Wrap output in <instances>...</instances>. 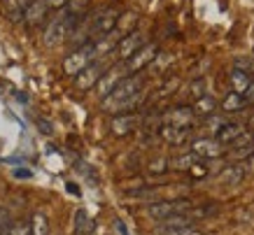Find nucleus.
<instances>
[{
  "label": "nucleus",
  "mask_w": 254,
  "mask_h": 235,
  "mask_svg": "<svg viewBox=\"0 0 254 235\" xmlns=\"http://www.w3.org/2000/svg\"><path fill=\"white\" fill-rule=\"evenodd\" d=\"M142 100V79L140 77H124L115 86V91L103 100V107L108 112L124 114L126 110H133Z\"/></svg>",
  "instance_id": "obj_1"
},
{
  "label": "nucleus",
  "mask_w": 254,
  "mask_h": 235,
  "mask_svg": "<svg viewBox=\"0 0 254 235\" xmlns=\"http://www.w3.org/2000/svg\"><path fill=\"white\" fill-rule=\"evenodd\" d=\"M96 56H98V52H96V42H89V45H84V47H77V49L70 54V56H65V61H63L65 75L77 77L79 72H84V70L91 65Z\"/></svg>",
  "instance_id": "obj_2"
},
{
  "label": "nucleus",
  "mask_w": 254,
  "mask_h": 235,
  "mask_svg": "<svg viewBox=\"0 0 254 235\" xmlns=\"http://www.w3.org/2000/svg\"><path fill=\"white\" fill-rule=\"evenodd\" d=\"M119 16L122 14H119L115 7H108V9H103V12H98L96 19L91 21V28H89V38H91V42H98V40L112 35V33L117 31Z\"/></svg>",
  "instance_id": "obj_3"
},
{
  "label": "nucleus",
  "mask_w": 254,
  "mask_h": 235,
  "mask_svg": "<svg viewBox=\"0 0 254 235\" xmlns=\"http://www.w3.org/2000/svg\"><path fill=\"white\" fill-rule=\"evenodd\" d=\"M191 210V203L187 200H159V203L147 205V217H152L156 221H166L175 214H185Z\"/></svg>",
  "instance_id": "obj_4"
},
{
  "label": "nucleus",
  "mask_w": 254,
  "mask_h": 235,
  "mask_svg": "<svg viewBox=\"0 0 254 235\" xmlns=\"http://www.w3.org/2000/svg\"><path fill=\"white\" fill-rule=\"evenodd\" d=\"M72 26H75V14H70V12H65L63 16L54 19V21L47 26V31H45V45L54 47L56 42L65 40L68 38V33L72 31Z\"/></svg>",
  "instance_id": "obj_5"
},
{
  "label": "nucleus",
  "mask_w": 254,
  "mask_h": 235,
  "mask_svg": "<svg viewBox=\"0 0 254 235\" xmlns=\"http://www.w3.org/2000/svg\"><path fill=\"white\" fill-rule=\"evenodd\" d=\"M147 45V40L142 33H131V35H124V38H119V45H117V59L119 61H131L133 56L142 49V47Z\"/></svg>",
  "instance_id": "obj_6"
},
{
  "label": "nucleus",
  "mask_w": 254,
  "mask_h": 235,
  "mask_svg": "<svg viewBox=\"0 0 254 235\" xmlns=\"http://www.w3.org/2000/svg\"><path fill=\"white\" fill-rule=\"evenodd\" d=\"M163 126H175V128H191L193 126V119H196V112L193 107L189 105H180V107H173L168 112H163Z\"/></svg>",
  "instance_id": "obj_7"
},
{
  "label": "nucleus",
  "mask_w": 254,
  "mask_h": 235,
  "mask_svg": "<svg viewBox=\"0 0 254 235\" xmlns=\"http://www.w3.org/2000/svg\"><path fill=\"white\" fill-rule=\"evenodd\" d=\"M191 152L198 159H219V156H224L226 149L217 137H198V140L191 142Z\"/></svg>",
  "instance_id": "obj_8"
},
{
  "label": "nucleus",
  "mask_w": 254,
  "mask_h": 235,
  "mask_svg": "<svg viewBox=\"0 0 254 235\" xmlns=\"http://www.w3.org/2000/svg\"><path fill=\"white\" fill-rule=\"evenodd\" d=\"M138 123H140V117L135 112L115 114V119L110 123V130H112V135L124 137V135H131L133 130L138 128Z\"/></svg>",
  "instance_id": "obj_9"
},
{
  "label": "nucleus",
  "mask_w": 254,
  "mask_h": 235,
  "mask_svg": "<svg viewBox=\"0 0 254 235\" xmlns=\"http://www.w3.org/2000/svg\"><path fill=\"white\" fill-rule=\"evenodd\" d=\"M156 54H159V47L152 45V42H147V45L133 56L131 61H126V70H128V72H140V70L147 68L149 63L156 61Z\"/></svg>",
  "instance_id": "obj_10"
},
{
  "label": "nucleus",
  "mask_w": 254,
  "mask_h": 235,
  "mask_svg": "<svg viewBox=\"0 0 254 235\" xmlns=\"http://www.w3.org/2000/svg\"><path fill=\"white\" fill-rule=\"evenodd\" d=\"M105 72H108V70L103 68L100 63H91L84 72H79V75H77L75 86H77L79 91H89V89H93V86H98V82L103 79V75H105Z\"/></svg>",
  "instance_id": "obj_11"
},
{
  "label": "nucleus",
  "mask_w": 254,
  "mask_h": 235,
  "mask_svg": "<svg viewBox=\"0 0 254 235\" xmlns=\"http://www.w3.org/2000/svg\"><path fill=\"white\" fill-rule=\"evenodd\" d=\"M124 77H122V70L119 68H110L108 72H105V75H103V79H100L98 82V86H96V89H98V96H100V100H105L110 96V93L115 91V86L119 82H122Z\"/></svg>",
  "instance_id": "obj_12"
},
{
  "label": "nucleus",
  "mask_w": 254,
  "mask_h": 235,
  "mask_svg": "<svg viewBox=\"0 0 254 235\" xmlns=\"http://www.w3.org/2000/svg\"><path fill=\"white\" fill-rule=\"evenodd\" d=\"M159 135L163 137V142H168V144H175V147H180V144H185L187 140L191 137V128H175V126H161Z\"/></svg>",
  "instance_id": "obj_13"
},
{
  "label": "nucleus",
  "mask_w": 254,
  "mask_h": 235,
  "mask_svg": "<svg viewBox=\"0 0 254 235\" xmlns=\"http://www.w3.org/2000/svg\"><path fill=\"white\" fill-rule=\"evenodd\" d=\"M254 77L250 75V72H245V70H238L233 68L231 75H229V82H231V91L233 93H240V96H245V91L250 89V84H252Z\"/></svg>",
  "instance_id": "obj_14"
},
{
  "label": "nucleus",
  "mask_w": 254,
  "mask_h": 235,
  "mask_svg": "<svg viewBox=\"0 0 254 235\" xmlns=\"http://www.w3.org/2000/svg\"><path fill=\"white\" fill-rule=\"evenodd\" d=\"M243 133H245V128H243L240 123L226 121V123L222 126V128H219V130L215 133V137H217V140H219L222 144H233L240 135H243Z\"/></svg>",
  "instance_id": "obj_15"
},
{
  "label": "nucleus",
  "mask_w": 254,
  "mask_h": 235,
  "mask_svg": "<svg viewBox=\"0 0 254 235\" xmlns=\"http://www.w3.org/2000/svg\"><path fill=\"white\" fill-rule=\"evenodd\" d=\"M233 147V156L236 159H247V156H252V152H254V137H252V133L250 130H245L243 135L236 140V142L231 144Z\"/></svg>",
  "instance_id": "obj_16"
},
{
  "label": "nucleus",
  "mask_w": 254,
  "mask_h": 235,
  "mask_svg": "<svg viewBox=\"0 0 254 235\" xmlns=\"http://www.w3.org/2000/svg\"><path fill=\"white\" fill-rule=\"evenodd\" d=\"M219 179H222L226 186H238L243 179H245V166H240V163H233V166H226L219 175Z\"/></svg>",
  "instance_id": "obj_17"
},
{
  "label": "nucleus",
  "mask_w": 254,
  "mask_h": 235,
  "mask_svg": "<svg viewBox=\"0 0 254 235\" xmlns=\"http://www.w3.org/2000/svg\"><path fill=\"white\" fill-rule=\"evenodd\" d=\"M217 107H219V103H217V98L212 96V93H208V96H203V98L193 100V112L198 114V117H212V114H217Z\"/></svg>",
  "instance_id": "obj_18"
},
{
  "label": "nucleus",
  "mask_w": 254,
  "mask_h": 235,
  "mask_svg": "<svg viewBox=\"0 0 254 235\" xmlns=\"http://www.w3.org/2000/svg\"><path fill=\"white\" fill-rule=\"evenodd\" d=\"M47 9H49V2L47 0H33L28 9H26V14H23V21L26 23H38L40 19H45Z\"/></svg>",
  "instance_id": "obj_19"
},
{
  "label": "nucleus",
  "mask_w": 254,
  "mask_h": 235,
  "mask_svg": "<svg viewBox=\"0 0 254 235\" xmlns=\"http://www.w3.org/2000/svg\"><path fill=\"white\" fill-rule=\"evenodd\" d=\"M222 105V110L226 114H231V112H240V110H245V105H247V100H245V96H240V93H226V98L219 103Z\"/></svg>",
  "instance_id": "obj_20"
},
{
  "label": "nucleus",
  "mask_w": 254,
  "mask_h": 235,
  "mask_svg": "<svg viewBox=\"0 0 254 235\" xmlns=\"http://www.w3.org/2000/svg\"><path fill=\"white\" fill-rule=\"evenodd\" d=\"M93 228H96V224H93L91 217L84 210H77L75 212V231H77V235H89Z\"/></svg>",
  "instance_id": "obj_21"
},
{
  "label": "nucleus",
  "mask_w": 254,
  "mask_h": 235,
  "mask_svg": "<svg viewBox=\"0 0 254 235\" xmlns=\"http://www.w3.org/2000/svg\"><path fill=\"white\" fill-rule=\"evenodd\" d=\"M135 23H138V14H135V12H124V14L119 16L117 31H119V35H131V33H135L133 31Z\"/></svg>",
  "instance_id": "obj_22"
},
{
  "label": "nucleus",
  "mask_w": 254,
  "mask_h": 235,
  "mask_svg": "<svg viewBox=\"0 0 254 235\" xmlns=\"http://www.w3.org/2000/svg\"><path fill=\"white\" fill-rule=\"evenodd\" d=\"M196 163H198V156L193 152H187V154H182V156H175V159L170 161V168H173V170H191Z\"/></svg>",
  "instance_id": "obj_23"
},
{
  "label": "nucleus",
  "mask_w": 254,
  "mask_h": 235,
  "mask_svg": "<svg viewBox=\"0 0 254 235\" xmlns=\"http://www.w3.org/2000/svg\"><path fill=\"white\" fill-rule=\"evenodd\" d=\"M28 0H5V7H7L9 16L14 19V21H19V19H23V14H26V9H28Z\"/></svg>",
  "instance_id": "obj_24"
},
{
  "label": "nucleus",
  "mask_w": 254,
  "mask_h": 235,
  "mask_svg": "<svg viewBox=\"0 0 254 235\" xmlns=\"http://www.w3.org/2000/svg\"><path fill=\"white\" fill-rule=\"evenodd\" d=\"M31 235H49V226H47V217H45V214H42V212L33 214Z\"/></svg>",
  "instance_id": "obj_25"
},
{
  "label": "nucleus",
  "mask_w": 254,
  "mask_h": 235,
  "mask_svg": "<svg viewBox=\"0 0 254 235\" xmlns=\"http://www.w3.org/2000/svg\"><path fill=\"white\" fill-rule=\"evenodd\" d=\"M189 96H191L193 100L203 98V96H208V89H205V79H196V82H191V86H189Z\"/></svg>",
  "instance_id": "obj_26"
},
{
  "label": "nucleus",
  "mask_w": 254,
  "mask_h": 235,
  "mask_svg": "<svg viewBox=\"0 0 254 235\" xmlns=\"http://www.w3.org/2000/svg\"><path fill=\"white\" fill-rule=\"evenodd\" d=\"M7 235H31V226L23 224V221H14V224L9 226Z\"/></svg>",
  "instance_id": "obj_27"
},
{
  "label": "nucleus",
  "mask_w": 254,
  "mask_h": 235,
  "mask_svg": "<svg viewBox=\"0 0 254 235\" xmlns=\"http://www.w3.org/2000/svg\"><path fill=\"white\" fill-rule=\"evenodd\" d=\"M166 235H205L203 231H198V228L193 226H187V228H173V231H163Z\"/></svg>",
  "instance_id": "obj_28"
},
{
  "label": "nucleus",
  "mask_w": 254,
  "mask_h": 235,
  "mask_svg": "<svg viewBox=\"0 0 254 235\" xmlns=\"http://www.w3.org/2000/svg\"><path fill=\"white\" fill-rule=\"evenodd\" d=\"M168 168H170V161H166V159H156L149 163V170H152V173H166Z\"/></svg>",
  "instance_id": "obj_29"
},
{
  "label": "nucleus",
  "mask_w": 254,
  "mask_h": 235,
  "mask_svg": "<svg viewBox=\"0 0 254 235\" xmlns=\"http://www.w3.org/2000/svg\"><path fill=\"white\" fill-rule=\"evenodd\" d=\"M224 123H226V119H224V117H219V114H212V117H208V126L212 128V133H217V130L224 126Z\"/></svg>",
  "instance_id": "obj_30"
},
{
  "label": "nucleus",
  "mask_w": 254,
  "mask_h": 235,
  "mask_svg": "<svg viewBox=\"0 0 254 235\" xmlns=\"http://www.w3.org/2000/svg\"><path fill=\"white\" fill-rule=\"evenodd\" d=\"M89 5V0H70V14H75L77 16L82 9Z\"/></svg>",
  "instance_id": "obj_31"
},
{
  "label": "nucleus",
  "mask_w": 254,
  "mask_h": 235,
  "mask_svg": "<svg viewBox=\"0 0 254 235\" xmlns=\"http://www.w3.org/2000/svg\"><path fill=\"white\" fill-rule=\"evenodd\" d=\"M189 173H191L193 177H205V175H208V170H205V166H203V163H196Z\"/></svg>",
  "instance_id": "obj_32"
},
{
  "label": "nucleus",
  "mask_w": 254,
  "mask_h": 235,
  "mask_svg": "<svg viewBox=\"0 0 254 235\" xmlns=\"http://www.w3.org/2000/svg\"><path fill=\"white\" fill-rule=\"evenodd\" d=\"M47 2H49V7H54V9H61L70 5V0H47Z\"/></svg>",
  "instance_id": "obj_33"
},
{
  "label": "nucleus",
  "mask_w": 254,
  "mask_h": 235,
  "mask_svg": "<svg viewBox=\"0 0 254 235\" xmlns=\"http://www.w3.org/2000/svg\"><path fill=\"white\" fill-rule=\"evenodd\" d=\"M245 100H247V105H254V79L250 84V89L245 91Z\"/></svg>",
  "instance_id": "obj_34"
},
{
  "label": "nucleus",
  "mask_w": 254,
  "mask_h": 235,
  "mask_svg": "<svg viewBox=\"0 0 254 235\" xmlns=\"http://www.w3.org/2000/svg\"><path fill=\"white\" fill-rule=\"evenodd\" d=\"M38 126H42V133H47V135L52 133V126H49V123H47L45 119H38Z\"/></svg>",
  "instance_id": "obj_35"
},
{
  "label": "nucleus",
  "mask_w": 254,
  "mask_h": 235,
  "mask_svg": "<svg viewBox=\"0 0 254 235\" xmlns=\"http://www.w3.org/2000/svg\"><path fill=\"white\" fill-rule=\"evenodd\" d=\"M115 224H117V231H119V233H122V235H128V231H126V226H124L122 221H115Z\"/></svg>",
  "instance_id": "obj_36"
}]
</instances>
